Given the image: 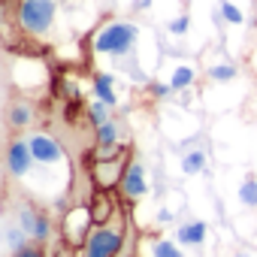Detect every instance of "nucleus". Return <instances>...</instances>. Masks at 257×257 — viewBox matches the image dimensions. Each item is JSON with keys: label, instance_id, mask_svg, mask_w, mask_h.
I'll return each instance as SVG.
<instances>
[{"label": "nucleus", "instance_id": "obj_1", "mask_svg": "<svg viewBox=\"0 0 257 257\" xmlns=\"http://www.w3.org/2000/svg\"><path fill=\"white\" fill-rule=\"evenodd\" d=\"M58 4H61V0H19V7H16L19 31L31 34V37H46L55 28Z\"/></svg>", "mask_w": 257, "mask_h": 257}, {"label": "nucleus", "instance_id": "obj_2", "mask_svg": "<svg viewBox=\"0 0 257 257\" xmlns=\"http://www.w3.org/2000/svg\"><path fill=\"white\" fill-rule=\"evenodd\" d=\"M140 37V28L134 22H109L97 37H94V52L97 55H127Z\"/></svg>", "mask_w": 257, "mask_h": 257}, {"label": "nucleus", "instance_id": "obj_3", "mask_svg": "<svg viewBox=\"0 0 257 257\" xmlns=\"http://www.w3.org/2000/svg\"><path fill=\"white\" fill-rule=\"evenodd\" d=\"M124 245V221L100 224L85 239V257H115Z\"/></svg>", "mask_w": 257, "mask_h": 257}, {"label": "nucleus", "instance_id": "obj_4", "mask_svg": "<svg viewBox=\"0 0 257 257\" xmlns=\"http://www.w3.org/2000/svg\"><path fill=\"white\" fill-rule=\"evenodd\" d=\"M4 118H7V134L22 137L25 131H31V127L37 124V103L28 100V97L13 94V97L7 100V112H4Z\"/></svg>", "mask_w": 257, "mask_h": 257}, {"label": "nucleus", "instance_id": "obj_5", "mask_svg": "<svg viewBox=\"0 0 257 257\" xmlns=\"http://www.w3.org/2000/svg\"><path fill=\"white\" fill-rule=\"evenodd\" d=\"M19 227H22L34 242H40V245H46V242L52 239V230H55L49 212L40 209V206H22V209H19Z\"/></svg>", "mask_w": 257, "mask_h": 257}, {"label": "nucleus", "instance_id": "obj_6", "mask_svg": "<svg viewBox=\"0 0 257 257\" xmlns=\"http://www.w3.org/2000/svg\"><path fill=\"white\" fill-rule=\"evenodd\" d=\"M34 167V152H31V143L25 137H13L7 134V173L13 179H25Z\"/></svg>", "mask_w": 257, "mask_h": 257}, {"label": "nucleus", "instance_id": "obj_7", "mask_svg": "<svg viewBox=\"0 0 257 257\" xmlns=\"http://www.w3.org/2000/svg\"><path fill=\"white\" fill-rule=\"evenodd\" d=\"M127 164H131V152H118V155H112V158H97V167H94V182H97V188L121 185Z\"/></svg>", "mask_w": 257, "mask_h": 257}, {"label": "nucleus", "instance_id": "obj_8", "mask_svg": "<svg viewBox=\"0 0 257 257\" xmlns=\"http://www.w3.org/2000/svg\"><path fill=\"white\" fill-rule=\"evenodd\" d=\"M121 194H124V200L127 203H137L146 191H149V182H146V167L137 161V158H131V164H127V170H124V179H121Z\"/></svg>", "mask_w": 257, "mask_h": 257}, {"label": "nucleus", "instance_id": "obj_9", "mask_svg": "<svg viewBox=\"0 0 257 257\" xmlns=\"http://www.w3.org/2000/svg\"><path fill=\"white\" fill-rule=\"evenodd\" d=\"M28 143H31V152H34L37 164H58V161H64V149H61V143L52 134H31Z\"/></svg>", "mask_w": 257, "mask_h": 257}, {"label": "nucleus", "instance_id": "obj_10", "mask_svg": "<svg viewBox=\"0 0 257 257\" xmlns=\"http://www.w3.org/2000/svg\"><path fill=\"white\" fill-rule=\"evenodd\" d=\"M94 140H97V149H100V158H112L118 155V124L115 121H106L100 127H94Z\"/></svg>", "mask_w": 257, "mask_h": 257}, {"label": "nucleus", "instance_id": "obj_11", "mask_svg": "<svg viewBox=\"0 0 257 257\" xmlns=\"http://www.w3.org/2000/svg\"><path fill=\"white\" fill-rule=\"evenodd\" d=\"M112 76L109 73H94V97L100 100V103H106V106H115L118 103V97H115V91H112Z\"/></svg>", "mask_w": 257, "mask_h": 257}, {"label": "nucleus", "instance_id": "obj_12", "mask_svg": "<svg viewBox=\"0 0 257 257\" xmlns=\"http://www.w3.org/2000/svg\"><path fill=\"white\" fill-rule=\"evenodd\" d=\"M176 239H179L182 245H203V239H206V224H203V221H188V224L179 227Z\"/></svg>", "mask_w": 257, "mask_h": 257}, {"label": "nucleus", "instance_id": "obj_13", "mask_svg": "<svg viewBox=\"0 0 257 257\" xmlns=\"http://www.w3.org/2000/svg\"><path fill=\"white\" fill-rule=\"evenodd\" d=\"M239 200H242V206H248V209L257 206V176H245V182L239 185Z\"/></svg>", "mask_w": 257, "mask_h": 257}, {"label": "nucleus", "instance_id": "obj_14", "mask_svg": "<svg viewBox=\"0 0 257 257\" xmlns=\"http://www.w3.org/2000/svg\"><path fill=\"white\" fill-rule=\"evenodd\" d=\"M91 215H94L91 221H94L97 227H100V224H109V218H112V203H109V197H106V194H100V197H97V203H94Z\"/></svg>", "mask_w": 257, "mask_h": 257}, {"label": "nucleus", "instance_id": "obj_15", "mask_svg": "<svg viewBox=\"0 0 257 257\" xmlns=\"http://www.w3.org/2000/svg\"><path fill=\"white\" fill-rule=\"evenodd\" d=\"M188 85H194V70H191V67H179V70L173 73V79H170L173 94H176V91H185Z\"/></svg>", "mask_w": 257, "mask_h": 257}, {"label": "nucleus", "instance_id": "obj_16", "mask_svg": "<svg viewBox=\"0 0 257 257\" xmlns=\"http://www.w3.org/2000/svg\"><path fill=\"white\" fill-rule=\"evenodd\" d=\"M88 118H91V124H94V127H100V124L112 121V118H109V106H106V103H100V100H94V103L88 106Z\"/></svg>", "mask_w": 257, "mask_h": 257}, {"label": "nucleus", "instance_id": "obj_17", "mask_svg": "<svg viewBox=\"0 0 257 257\" xmlns=\"http://www.w3.org/2000/svg\"><path fill=\"white\" fill-rule=\"evenodd\" d=\"M152 254H155V257H185V254L179 251V245L170 242V239H158V242L152 245Z\"/></svg>", "mask_w": 257, "mask_h": 257}, {"label": "nucleus", "instance_id": "obj_18", "mask_svg": "<svg viewBox=\"0 0 257 257\" xmlns=\"http://www.w3.org/2000/svg\"><path fill=\"white\" fill-rule=\"evenodd\" d=\"M203 167H206V155H203V152H191V155H185V161H182V170H185L188 176L200 173Z\"/></svg>", "mask_w": 257, "mask_h": 257}, {"label": "nucleus", "instance_id": "obj_19", "mask_svg": "<svg viewBox=\"0 0 257 257\" xmlns=\"http://www.w3.org/2000/svg\"><path fill=\"white\" fill-rule=\"evenodd\" d=\"M209 79L212 82H230V79H236V67L233 64H218V67L209 70Z\"/></svg>", "mask_w": 257, "mask_h": 257}, {"label": "nucleus", "instance_id": "obj_20", "mask_svg": "<svg viewBox=\"0 0 257 257\" xmlns=\"http://www.w3.org/2000/svg\"><path fill=\"white\" fill-rule=\"evenodd\" d=\"M221 16H224L230 25H242V13L230 4V0H221Z\"/></svg>", "mask_w": 257, "mask_h": 257}, {"label": "nucleus", "instance_id": "obj_21", "mask_svg": "<svg viewBox=\"0 0 257 257\" xmlns=\"http://www.w3.org/2000/svg\"><path fill=\"white\" fill-rule=\"evenodd\" d=\"M13 257H46V248H43L40 242H31V245H25L22 251H16Z\"/></svg>", "mask_w": 257, "mask_h": 257}, {"label": "nucleus", "instance_id": "obj_22", "mask_svg": "<svg viewBox=\"0 0 257 257\" xmlns=\"http://www.w3.org/2000/svg\"><path fill=\"white\" fill-rule=\"evenodd\" d=\"M188 25H191V19H188V16H179L176 22H170V31H173V34H185Z\"/></svg>", "mask_w": 257, "mask_h": 257}, {"label": "nucleus", "instance_id": "obj_23", "mask_svg": "<svg viewBox=\"0 0 257 257\" xmlns=\"http://www.w3.org/2000/svg\"><path fill=\"white\" fill-rule=\"evenodd\" d=\"M149 91H152L155 97H170V94H173V88H170V85H164V82H152V85H149Z\"/></svg>", "mask_w": 257, "mask_h": 257}]
</instances>
